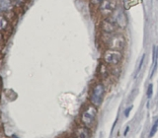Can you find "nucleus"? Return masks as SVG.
<instances>
[{"instance_id":"obj_1","label":"nucleus","mask_w":158,"mask_h":138,"mask_svg":"<svg viewBox=\"0 0 158 138\" xmlns=\"http://www.w3.org/2000/svg\"><path fill=\"white\" fill-rule=\"evenodd\" d=\"M109 38L107 39L106 45L109 47V49H116L120 50L123 49L125 45V38L121 34L113 33V34H108Z\"/></svg>"},{"instance_id":"obj_2","label":"nucleus","mask_w":158,"mask_h":138,"mask_svg":"<svg viewBox=\"0 0 158 138\" xmlns=\"http://www.w3.org/2000/svg\"><path fill=\"white\" fill-rule=\"evenodd\" d=\"M104 95H105V87L102 83H98L92 89L91 96H90V101L91 103L95 107H98L102 103L104 100Z\"/></svg>"},{"instance_id":"obj_3","label":"nucleus","mask_w":158,"mask_h":138,"mask_svg":"<svg viewBox=\"0 0 158 138\" xmlns=\"http://www.w3.org/2000/svg\"><path fill=\"white\" fill-rule=\"evenodd\" d=\"M96 114H97V110L95 108V106H90L87 108V110H84V112L82 114V122L84 123L86 127H91L93 123L95 122L96 119Z\"/></svg>"},{"instance_id":"obj_4","label":"nucleus","mask_w":158,"mask_h":138,"mask_svg":"<svg viewBox=\"0 0 158 138\" xmlns=\"http://www.w3.org/2000/svg\"><path fill=\"white\" fill-rule=\"evenodd\" d=\"M122 59V53L120 50L116 49H107L104 54V61L110 65H118Z\"/></svg>"},{"instance_id":"obj_5","label":"nucleus","mask_w":158,"mask_h":138,"mask_svg":"<svg viewBox=\"0 0 158 138\" xmlns=\"http://www.w3.org/2000/svg\"><path fill=\"white\" fill-rule=\"evenodd\" d=\"M117 28H118V24H117V22L114 20L113 17L112 18L106 17L101 23V29L105 34L115 33Z\"/></svg>"},{"instance_id":"obj_6","label":"nucleus","mask_w":158,"mask_h":138,"mask_svg":"<svg viewBox=\"0 0 158 138\" xmlns=\"http://www.w3.org/2000/svg\"><path fill=\"white\" fill-rule=\"evenodd\" d=\"M116 8V2L112 0H104L100 4V12L103 14L105 17H108L109 15L113 14L114 10Z\"/></svg>"},{"instance_id":"obj_7","label":"nucleus","mask_w":158,"mask_h":138,"mask_svg":"<svg viewBox=\"0 0 158 138\" xmlns=\"http://www.w3.org/2000/svg\"><path fill=\"white\" fill-rule=\"evenodd\" d=\"M153 68L151 71V76L154 74V72L157 69V60H158V47H154L153 48Z\"/></svg>"},{"instance_id":"obj_8","label":"nucleus","mask_w":158,"mask_h":138,"mask_svg":"<svg viewBox=\"0 0 158 138\" xmlns=\"http://www.w3.org/2000/svg\"><path fill=\"white\" fill-rule=\"evenodd\" d=\"M7 26H8V21L4 16H0V31L6 29Z\"/></svg>"},{"instance_id":"obj_9","label":"nucleus","mask_w":158,"mask_h":138,"mask_svg":"<svg viewBox=\"0 0 158 138\" xmlns=\"http://www.w3.org/2000/svg\"><path fill=\"white\" fill-rule=\"evenodd\" d=\"M158 130V120L155 121V123L152 125V128H151V131H150V133H149V136L150 137H152L153 135L156 133V131Z\"/></svg>"},{"instance_id":"obj_10","label":"nucleus","mask_w":158,"mask_h":138,"mask_svg":"<svg viewBox=\"0 0 158 138\" xmlns=\"http://www.w3.org/2000/svg\"><path fill=\"white\" fill-rule=\"evenodd\" d=\"M152 93H153V86H152V84H150L149 86H148V89H147V97L148 98H150V97L152 96Z\"/></svg>"},{"instance_id":"obj_11","label":"nucleus","mask_w":158,"mask_h":138,"mask_svg":"<svg viewBox=\"0 0 158 138\" xmlns=\"http://www.w3.org/2000/svg\"><path fill=\"white\" fill-rule=\"evenodd\" d=\"M144 59H145V55L143 54L142 57H141V59H140V62H139V65H138V72H136V73H138L139 71H140V69H141V67H142V65H143V61H144Z\"/></svg>"},{"instance_id":"obj_12","label":"nucleus","mask_w":158,"mask_h":138,"mask_svg":"<svg viewBox=\"0 0 158 138\" xmlns=\"http://www.w3.org/2000/svg\"><path fill=\"white\" fill-rule=\"evenodd\" d=\"M104 0H91V2L94 5H97V4H101L102 2H103Z\"/></svg>"},{"instance_id":"obj_13","label":"nucleus","mask_w":158,"mask_h":138,"mask_svg":"<svg viewBox=\"0 0 158 138\" xmlns=\"http://www.w3.org/2000/svg\"><path fill=\"white\" fill-rule=\"evenodd\" d=\"M132 109V107H129V109H127V110H125V116H129V110H131Z\"/></svg>"},{"instance_id":"obj_14","label":"nucleus","mask_w":158,"mask_h":138,"mask_svg":"<svg viewBox=\"0 0 158 138\" xmlns=\"http://www.w3.org/2000/svg\"><path fill=\"white\" fill-rule=\"evenodd\" d=\"M129 127H127V129H125V135L127 134V131H129Z\"/></svg>"},{"instance_id":"obj_15","label":"nucleus","mask_w":158,"mask_h":138,"mask_svg":"<svg viewBox=\"0 0 158 138\" xmlns=\"http://www.w3.org/2000/svg\"><path fill=\"white\" fill-rule=\"evenodd\" d=\"M0 41H1V34H0Z\"/></svg>"},{"instance_id":"obj_16","label":"nucleus","mask_w":158,"mask_h":138,"mask_svg":"<svg viewBox=\"0 0 158 138\" xmlns=\"http://www.w3.org/2000/svg\"><path fill=\"white\" fill-rule=\"evenodd\" d=\"M77 138H78V137H77Z\"/></svg>"}]
</instances>
